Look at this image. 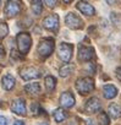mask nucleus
<instances>
[{"instance_id": "obj_24", "label": "nucleus", "mask_w": 121, "mask_h": 125, "mask_svg": "<svg viewBox=\"0 0 121 125\" xmlns=\"http://www.w3.org/2000/svg\"><path fill=\"white\" fill-rule=\"evenodd\" d=\"M32 110L34 112V114H38V112H39V105H38L37 103H33V104H32Z\"/></svg>"}, {"instance_id": "obj_19", "label": "nucleus", "mask_w": 121, "mask_h": 125, "mask_svg": "<svg viewBox=\"0 0 121 125\" xmlns=\"http://www.w3.org/2000/svg\"><path fill=\"white\" fill-rule=\"evenodd\" d=\"M55 86H56V79L54 76H50V75L47 76L45 77V87H47V90L49 92H51V91H54Z\"/></svg>"}, {"instance_id": "obj_29", "label": "nucleus", "mask_w": 121, "mask_h": 125, "mask_svg": "<svg viewBox=\"0 0 121 125\" xmlns=\"http://www.w3.org/2000/svg\"><path fill=\"white\" fill-rule=\"evenodd\" d=\"M14 125H25V123H23V121H21V120H17V121H15V123H14Z\"/></svg>"}, {"instance_id": "obj_16", "label": "nucleus", "mask_w": 121, "mask_h": 125, "mask_svg": "<svg viewBox=\"0 0 121 125\" xmlns=\"http://www.w3.org/2000/svg\"><path fill=\"white\" fill-rule=\"evenodd\" d=\"M108 112H109V115L112 119H117V118L121 116V105L117 104V103H112V104L109 105Z\"/></svg>"}, {"instance_id": "obj_22", "label": "nucleus", "mask_w": 121, "mask_h": 125, "mask_svg": "<svg viewBox=\"0 0 121 125\" xmlns=\"http://www.w3.org/2000/svg\"><path fill=\"white\" fill-rule=\"evenodd\" d=\"M9 33V27L6 25V22H0V39H3L8 36Z\"/></svg>"}, {"instance_id": "obj_10", "label": "nucleus", "mask_w": 121, "mask_h": 125, "mask_svg": "<svg viewBox=\"0 0 121 125\" xmlns=\"http://www.w3.org/2000/svg\"><path fill=\"white\" fill-rule=\"evenodd\" d=\"M94 56V49L92 47H84L81 45L78 48V59L81 61H88Z\"/></svg>"}, {"instance_id": "obj_7", "label": "nucleus", "mask_w": 121, "mask_h": 125, "mask_svg": "<svg viewBox=\"0 0 121 125\" xmlns=\"http://www.w3.org/2000/svg\"><path fill=\"white\" fill-rule=\"evenodd\" d=\"M21 10V3L19 1H8L6 5H5V9H4V14L8 16V17H15L16 15H19Z\"/></svg>"}, {"instance_id": "obj_21", "label": "nucleus", "mask_w": 121, "mask_h": 125, "mask_svg": "<svg viewBox=\"0 0 121 125\" xmlns=\"http://www.w3.org/2000/svg\"><path fill=\"white\" fill-rule=\"evenodd\" d=\"M32 4V11H33V14L34 15H40L42 14V10H43V3L42 1H32L31 3Z\"/></svg>"}, {"instance_id": "obj_30", "label": "nucleus", "mask_w": 121, "mask_h": 125, "mask_svg": "<svg viewBox=\"0 0 121 125\" xmlns=\"http://www.w3.org/2000/svg\"><path fill=\"white\" fill-rule=\"evenodd\" d=\"M37 125H49L48 123H39V124H37Z\"/></svg>"}, {"instance_id": "obj_14", "label": "nucleus", "mask_w": 121, "mask_h": 125, "mask_svg": "<svg viewBox=\"0 0 121 125\" xmlns=\"http://www.w3.org/2000/svg\"><path fill=\"white\" fill-rule=\"evenodd\" d=\"M103 94L106 99H112L117 94V88L114 85H104L103 87Z\"/></svg>"}, {"instance_id": "obj_11", "label": "nucleus", "mask_w": 121, "mask_h": 125, "mask_svg": "<svg viewBox=\"0 0 121 125\" xmlns=\"http://www.w3.org/2000/svg\"><path fill=\"white\" fill-rule=\"evenodd\" d=\"M11 110L15 113V114H19V115H26V104H25V101L22 98H16L12 104H11Z\"/></svg>"}, {"instance_id": "obj_8", "label": "nucleus", "mask_w": 121, "mask_h": 125, "mask_svg": "<svg viewBox=\"0 0 121 125\" xmlns=\"http://www.w3.org/2000/svg\"><path fill=\"white\" fill-rule=\"evenodd\" d=\"M20 75H21V77H22L23 80L28 81V80H32V79H38V77H40V71H39L37 68L27 66V68L21 69Z\"/></svg>"}, {"instance_id": "obj_15", "label": "nucleus", "mask_w": 121, "mask_h": 125, "mask_svg": "<svg viewBox=\"0 0 121 125\" xmlns=\"http://www.w3.org/2000/svg\"><path fill=\"white\" fill-rule=\"evenodd\" d=\"M1 85H3V87H4L5 90H8V91L12 90L14 86H15V79H14V76L10 75V74L3 76V79H1Z\"/></svg>"}, {"instance_id": "obj_26", "label": "nucleus", "mask_w": 121, "mask_h": 125, "mask_svg": "<svg viewBox=\"0 0 121 125\" xmlns=\"http://www.w3.org/2000/svg\"><path fill=\"white\" fill-rule=\"evenodd\" d=\"M115 74H116V77L121 81V66H119V68L115 70Z\"/></svg>"}, {"instance_id": "obj_9", "label": "nucleus", "mask_w": 121, "mask_h": 125, "mask_svg": "<svg viewBox=\"0 0 121 125\" xmlns=\"http://www.w3.org/2000/svg\"><path fill=\"white\" fill-rule=\"evenodd\" d=\"M43 26L49 31H56L59 27V16L56 14H51L43 20Z\"/></svg>"}, {"instance_id": "obj_25", "label": "nucleus", "mask_w": 121, "mask_h": 125, "mask_svg": "<svg viewBox=\"0 0 121 125\" xmlns=\"http://www.w3.org/2000/svg\"><path fill=\"white\" fill-rule=\"evenodd\" d=\"M0 125H8V120L4 115H0Z\"/></svg>"}, {"instance_id": "obj_6", "label": "nucleus", "mask_w": 121, "mask_h": 125, "mask_svg": "<svg viewBox=\"0 0 121 125\" xmlns=\"http://www.w3.org/2000/svg\"><path fill=\"white\" fill-rule=\"evenodd\" d=\"M100 109H102V103H100V101H99L97 97L89 98V99L86 102V104H84V112H86L87 114L98 113Z\"/></svg>"}, {"instance_id": "obj_1", "label": "nucleus", "mask_w": 121, "mask_h": 125, "mask_svg": "<svg viewBox=\"0 0 121 125\" xmlns=\"http://www.w3.org/2000/svg\"><path fill=\"white\" fill-rule=\"evenodd\" d=\"M16 42H17V48H19V52L21 54H27L31 49V45H32V38H31V34L27 33V32H20L16 37Z\"/></svg>"}, {"instance_id": "obj_4", "label": "nucleus", "mask_w": 121, "mask_h": 125, "mask_svg": "<svg viewBox=\"0 0 121 125\" xmlns=\"http://www.w3.org/2000/svg\"><path fill=\"white\" fill-rule=\"evenodd\" d=\"M72 50H74V47L72 44L70 43H60L59 44V49H57V53H59V58L61 59L63 61L65 62H69L71 56H72Z\"/></svg>"}, {"instance_id": "obj_28", "label": "nucleus", "mask_w": 121, "mask_h": 125, "mask_svg": "<svg viewBox=\"0 0 121 125\" xmlns=\"http://www.w3.org/2000/svg\"><path fill=\"white\" fill-rule=\"evenodd\" d=\"M5 56V50H4V47L0 44V58H4Z\"/></svg>"}, {"instance_id": "obj_20", "label": "nucleus", "mask_w": 121, "mask_h": 125, "mask_svg": "<svg viewBox=\"0 0 121 125\" xmlns=\"http://www.w3.org/2000/svg\"><path fill=\"white\" fill-rule=\"evenodd\" d=\"M72 71H74V65L66 64V65H64L61 69L59 70V74H60V76H61V77H66V76H69Z\"/></svg>"}, {"instance_id": "obj_17", "label": "nucleus", "mask_w": 121, "mask_h": 125, "mask_svg": "<svg viewBox=\"0 0 121 125\" xmlns=\"http://www.w3.org/2000/svg\"><path fill=\"white\" fill-rule=\"evenodd\" d=\"M25 91L28 94H38L40 92V85L38 82H32V83H27L25 86Z\"/></svg>"}, {"instance_id": "obj_23", "label": "nucleus", "mask_w": 121, "mask_h": 125, "mask_svg": "<svg viewBox=\"0 0 121 125\" xmlns=\"http://www.w3.org/2000/svg\"><path fill=\"white\" fill-rule=\"evenodd\" d=\"M98 121H99V125H109V118H108V114L102 112L99 115H98Z\"/></svg>"}, {"instance_id": "obj_12", "label": "nucleus", "mask_w": 121, "mask_h": 125, "mask_svg": "<svg viewBox=\"0 0 121 125\" xmlns=\"http://www.w3.org/2000/svg\"><path fill=\"white\" fill-rule=\"evenodd\" d=\"M59 102L64 108H71L75 105V97L71 92H64L60 96Z\"/></svg>"}, {"instance_id": "obj_27", "label": "nucleus", "mask_w": 121, "mask_h": 125, "mask_svg": "<svg viewBox=\"0 0 121 125\" xmlns=\"http://www.w3.org/2000/svg\"><path fill=\"white\" fill-rule=\"evenodd\" d=\"M44 4H47L48 8H54L56 5V1H44Z\"/></svg>"}, {"instance_id": "obj_13", "label": "nucleus", "mask_w": 121, "mask_h": 125, "mask_svg": "<svg viewBox=\"0 0 121 125\" xmlns=\"http://www.w3.org/2000/svg\"><path fill=\"white\" fill-rule=\"evenodd\" d=\"M76 8L86 16H93L95 14V9L89 3H86V1H78Z\"/></svg>"}, {"instance_id": "obj_5", "label": "nucleus", "mask_w": 121, "mask_h": 125, "mask_svg": "<svg viewBox=\"0 0 121 125\" xmlns=\"http://www.w3.org/2000/svg\"><path fill=\"white\" fill-rule=\"evenodd\" d=\"M65 23L71 30H81L83 27V21L80 16H77L74 12H69L65 17Z\"/></svg>"}, {"instance_id": "obj_18", "label": "nucleus", "mask_w": 121, "mask_h": 125, "mask_svg": "<svg viewBox=\"0 0 121 125\" xmlns=\"http://www.w3.org/2000/svg\"><path fill=\"white\" fill-rule=\"evenodd\" d=\"M53 115H54V119H55L56 123H61V121H64V120L67 118V113H66L63 108L55 109L54 113H53Z\"/></svg>"}, {"instance_id": "obj_3", "label": "nucleus", "mask_w": 121, "mask_h": 125, "mask_svg": "<svg viewBox=\"0 0 121 125\" xmlns=\"http://www.w3.org/2000/svg\"><path fill=\"white\" fill-rule=\"evenodd\" d=\"M37 50H38V53H39L40 56H43V58L49 56L53 53V50H54V41L50 39V38L42 39L39 42V44H38Z\"/></svg>"}, {"instance_id": "obj_2", "label": "nucleus", "mask_w": 121, "mask_h": 125, "mask_svg": "<svg viewBox=\"0 0 121 125\" xmlns=\"http://www.w3.org/2000/svg\"><path fill=\"white\" fill-rule=\"evenodd\" d=\"M76 90L80 94H88L94 90V81L91 77H81L76 81Z\"/></svg>"}]
</instances>
